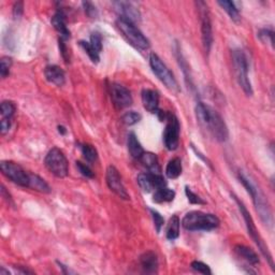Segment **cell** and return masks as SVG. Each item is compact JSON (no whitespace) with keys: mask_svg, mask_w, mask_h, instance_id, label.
Instances as JSON below:
<instances>
[{"mask_svg":"<svg viewBox=\"0 0 275 275\" xmlns=\"http://www.w3.org/2000/svg\"><path fill=\"white\" fill-rule=\"evenodd\" d=\"M0 170H1V172L5 178L15 183V184L22 187L29 188L30 173L26 172L20 164H17L13 161L2 160L0 162Z\"/></svg>","mask_w":275,"mask_h":275,"instance_id":"30bf717a","label":"cell"},{"mask_svg":"<svg viewBox=\"0 0 275 275\" xmlns=\"http://www.w3.org/2000/svg\"><path fill=\"white\" fill-rule=\"evenodd\" d=\"M83 7H84V10H85V13H86L89 17H96L97 16V10H96V7L95 5L89 2V1H86V2H83Z\"/></svg>","mask_w":275,"mask_h":275,"instance_id":"f35d334b","label":"cell"},{"mask_svg":"<svg viewBox=\"0 0 275 275\" xmlns=\"http://www.w3.org/2000/svg\"><path fill=\"white\" fill-rule=\"evenodd\" d=\"M59 50H60V52H62V55H63L64 59L66 60V63H68L69 59H70L69 52H68V48H67V46L65 44L64 39H62V38L59 39Z\"/></svg>","mask_w":275,"mask_h":275,"instance_id":"60d3db41","label":"cell"},{"mask_svg":"<svg viewBox=\"0 0 275 275\" xmlns=\"http://www.w3.org/2000/svg\"><path fill=\"white\" fill-rule=\"evenodd\" d=\"M140 161L143 163V166L152 173H160V167L158 163V158L155 154L150 152H144L143 155L140 157Z\"/></svg>","mask_w":275,"mask_h":275,"instance_id":"7402d4cb","label":"cell"},{"mask_svg":"<svg viewBox=\"0 0 275 275\" xmlns=\"http://www.w3.org/2000/svg\"><path fill=\"white\" fill-rule=\"evenodd\" d=\"M150 66L153 72H154V75L159 79L160 82L164 85V86L174 94L180 93L179 83L174 78L173 73L170 71L166 64L162 62L157 54L155 53L150 54Z\"/></svg>","mask_w":275,"mask_h":275,"instance_id":"277c9868","label":"cell"},{"mask_svg":"<svg viewBox=\"0 0 275 275\" xmlns=\"http://www.w3.org/2000/svg\"><path fill=\"white\" fill-rule=\"evenodd\" d=\"M239 179L243 186L246 188L247 193L253 197L256 210H257L261 221L266 225H272V212L270 209V205H269L268 201L265 197V195L262 194L260 189L257 188V186L254 184L253 181L250 180L246 174L241 172V171L239 173Z\"/></svg>","mask_w":275,"mask_h":275,"instance_id":"7a4b0ae2","label":"cell"},{"mask_svg":"<svg viewBox=\"0 0 275 275\" xmlns=\"http://www.w3.org/2000/svg\"><path fill=\"white\" fill-rule=\"evenodd\" d=\"M185 193H186V196L188 198V201L191 203H193V204H204L205 203L204 201L202 200V198H200L198 195H196L195 193H193L188 187L185 188Z\"/></svg>","mask_w":275,"mask_h":275,"instance_id":"8d00e7d4","label":"cell"},{"mask_svg":"<svg viewBox=\"0 0 275 275\" xmlns=\"http://www.w3.org/2000/svg\"><path fill=\"white\" fill-rule=\"evenodd\" d=\"M218 4L227 12V14L235 23H239L241 21L240 17V9L236 7V3L234 1H228V0H224V1H218Z\"/></svg>","mask_w":275,"mask_h":275,"instance_id":"cb8c5ba5","label":"cell"},{"mask_svg":"<svg viewBox=\"0 0 275 275\" xmlns=\"http://www.w3.org/2000/svg\"><path fill=\"white\" fill-rule=\"evenodd\" d=\"M44 164L46 169L50 171L52 174H54L56 178L63 179L68 175L69 171V163L67 160V157L57 148H53L52 150L48 151V153L45 156Z\"/></svg>","mask_w":275,"mask_h":275,"instance_id":"ba28073f","label":"cell"},{"mask_svg":"<svg viewBox=\"0 0 275 275\" xmlns=\"http://www.w3.org/2000/svg\"><path fill=\"white\" fill-rule=\"evenodd\" d=\"M166 121V129L163 132L164 146L169 151H175L180 144V121L172 113L167 114Z\"/></svg>","mask_w":275,"mask_h":275,"instance_id":"8fae6325","label":"cell"},{"mask_svg":"<svg viewBox=\"0 0 275 275\" xmlns=\"http://www.w3.org/2000/svg\"><path fill=\"white\" fill-rule=\"evenodd\" d=\"M127 146H128V152L131 155L132 158L134 159H140V157L143 155L144 150L142 148L141 143L138 140L136 133L130 132L128 134V139H127Z\"/></svg>","mask_w":275,"mask_h":275,"instance_id":"ffe728a7","label":"cell"},{"mask_svg":"<svg viewBox=\"0 0 275 275\" xmlns=\"http://www.w3.org/2000/svg\"><path fill=\"white\" fill-rule=\"evenodd\" d=\"M44 76L48 82L56 85V86L60 87L66 83L65 71L60 68L59 66L56 65L46 66L44 69Z\"/></svg>","mask_w":275,"mask_h":275,"instance_id":"e0dca14e","label":"cell"},{"mask_svg":"<svg viewBox=\"0 0 275 275\" xmlns=\"http://www.w3.org/2000/svg\"><path fill=\"white\" fill-rule=\"evenodd\" d=\"M151 214H152V216H153V219H154L155 228H156L158 234H159L160 230H161V227H162L163 224H164V219L160 215V214L158 213L157 211H155V210H151Z\"/></svg>","mask_w":275,"mask_h":275,"instance_id":"d590c367","label":"cell"},{"mask_svg":"<svg viewBox=\"0 0 275 275\" xmlns=\"http://www.w3.org/2000/svg\"><path fill=\"white\" fill-rule=\"evenodd\" d=\"M80 45L82 46L83 50L86 52V54L89 56L90 60L93 62L94 64H98L100 60V53H98L95 48L91 46V44L87 41H81L80 42Z\"/></svg>","mask_w":275,"mask_h":275,"instance_id":"f1b7e54d","label":"cell"},{"mask_svg":"<svg viewBox=\"0 0 275 275\" xmlns=\"http://www.w3.org/2000/svg\"><path fill=\"white\" fill-rule=\"evenodd\" d=\"M196 116H197L200 126L209 132L216 141H227L229 138L228 127L216 110L203 102H198L196 107Z\"/></svg>","mask_w":275,"mask_h":275,"instance_id":"6da1fadb","label":"cell"},{"mask_svg":"<svg viewBox=\"0 0 275 275\" xmlns=\"http://www.w3.org/2000/svg\"><path fill=\"white\" fill-rule=\"evenodd\" d=\"M234 198H235V200H236V202L237 203V205H239V209H240L242 216H243V218H244V222H245V225H246V228H247V231H248V235L250 236V237H252L253 241H254L256 244H257V246H258L259 250L261 252V254L265 256L266 259H268L269 264H270V266L274 269V264H273L272 256H271L270 252H269L268 247L266 246L265 242L262 241L261 236H260V235H259V232H258L257 228H256V225H255V223H254V221H253V217L250 216V214H249V212L247 211V209L245 207V205H244L239 199H237V197H236V196H234Z\"/></svg>","mask_w":275,"mask_h":275,"instance_id":"52a82bcc","label":"cell"},{"mask_svg":"<svg viewBox=\"0 0 275 275\" xmlns=\"http://www.w3.org/2000/svg\"><path fill=\"white\" fill-rule=\"evenodd\" d=\"M110 95L113 105L118 109H126L132 105V96L129 89L118 83L110 85Z\"/></svg>","mask_w":275,"mask_h":275,"instance_id":"4fadbf2b","label":"cell"},{"mask_svg":"<svg viewBox=\"0 0 275 275\" xmlns=\"http://www.w3.org/2000/svg\"><path fill=\"white\" fill-rule=\"evenodd\" d=\"M258 37H259L261 41H264V42H270V44L273 46V43H274V40H273L274 34H273L272 30L262 29V30H260V32H259Z\"/></svg>","mask_w":275,"mask_h":275,"instance_id":"74e56055","label":"cell"},{"mask_svg":"<svg viewBox=\"0 0 275 275\" xmlns=\"http://www.w3.org/2000/svg\"><path fill=\"white\" fill-rule=\"evenodd\" d=\"M0 111H1L2 118L13 119V116L16 112V106L12 101H2L1 106H0Z\"/></svg>","mask_w":275,"mask_h":275,"instance_id":"f546056e","label":"cell"},{"mask_svg":"<svg viewBox=\"0 0 275 275\" xmlns=\"http://www.w3.org/2000/svg\"><path fill=\"white\" fill-rule=\"evenodd\" d=\"M58 131L62 133V134H65L66 132H67V130H66V128L65 127H63V126H58Z\"/></svg>","mask_w":275,"mask_h":275,"instance_id":"7bdbcfd3","label":"cell"},{"mask_svg":"<svg viewBox=\"0 0 275 275\" xmlns=\"http://www.w3.org/2000/svg\"><path fill=\"white\" fill-rule=\"evenodd\" d=\"M166 174L169 179H178L182 174V161L179 157H174L171 159L166 168Z\"/></svg>","mask_w":275,"mask_h":275,"instance_id":"d4e9b609","label":"cell"},{"mask_svg":"<svg viewBox=\"0 0 275 275\" xmlns=\"http://www.w3.org/2000/svg\"><path fill=\"white\" fill-rule=\"evenodd\" d=\"M140 264L145 273L154 274L158 271V258L154 252H146L140 257Z\"/></svg>","mask_w":275,"mask_h":275,"instance_id":"d6986e66","label":"cell"},{"mask_svg":"<svg viewBox=\"0 0 275 275\" xmlns=\"http://www.w3.org/2000/svg\"><path fill=\"white\" fill-rule=\"evenodd\" d=\"M192 268L194 269L195 271H197L201 274H204V275H211L212 274L210 267L205 265V264H203L202 261H198V260L193 261L192 262Z\"/></svg>","mask_w":275,"mask_h":275,"instance_id":"d6a6232c","label":"cell"},{"mask_svg":"<svg viewBox=\"0 0 275 275\" xmlns=\"http://www.w3.org/2000/svg\"><path fill=\"white\" fill-rule=\"evenodd\" d=\"M219 224L221 221L216 215L200 211L189 212L182 219V226L189 231H210L216 229Z\"/></svg>","mask_w":275,"mask_h":275,"instance_id":"3957f363","label":"cell"},{"mask_svg":"<svg viewBox=\"0 0 275 275\" xmlns=\"http://www.w3.org/2000/svg\"><path fill=\"white\" fill-rule=\"evenodd\" d=\"M80 148H81V151H82V154H83L84 158L88 162H94V161L97 160L98 153H97V150L94 148L93 145L82 144Z\"/></svg>","mask_w":275,"mask_h":275,"instance_id":"83f0119b","label":"cell"},{"mask_svg":"<svg viewBox=\"0 0 275 275\" xmlns=\"http://www.w3.org/2000/svg\"><path fill=\"white\" fill-rule=\"evenodd\" d=\"M114 5L116 8V11H118L120 15L119 18H123V20L131 22L133 24L141 21V13H140L138 7L133 2L118 1L114 2Z\"/></svg>","mask_w":275,"mask_h":275,"instance_id":"9a60e30c","label":"cell"},{"mask_svg":"<svg viewBox=\"0 0 275 275\" xmlns=\"http://www.w3.org/2000/svg\"><path fill=\"white\" fill-rule=\"evenodd\" d=\"M12 66V58L9 56H3L0 59V75L2 79H5L10 73V69Z\"/></svg>","mask_w":275,"mask_h":275,"instance_id":"1f68e13d","label":"cell"},{"mask_svg":"<svg viewBox=\"0 0 275 275\" xmlns=\"http://www.w3.org/2000/svg\"><path fill=\"white\" fill-rule=\"evenodd\" d=\"M142 116L140 113H137L134 111H129V112H126L123 116H121V121L127 126H132V125H136L137 123H139L140 120H141Z\"/></svg>","mask_w":275,"mask_h":275,"instance_id":"4dcf8cb0","label":"cell"},{"mask_svg":"<svg viewBox=\"0 0 275 275\" xmlns=\"http://www.w3.org/2000/svg\"><path fill=\"white\" fill-rule=\"evenodd\" d=\"M116 25H118V29L120 30V33L123 34L126 40L129 42L132 46L139 48V50L141 51H145L150 48L151 43L149 39L141 33V30L137 28V26L134 25L133 23L123 20V18H118V22H116Z\"/></svg>","mask_w":275,"mask_h":275,"instance_id":"8992f818","label":"cell"},{"mask_svg":"<svg viewBox=\"0 0 275 275\" xmlns=\"http://www.w3.org/2000/svg\"><path fill=\"white\" fill-rule=\"evenodd\" d=\"M24 12V3L22 1L16 2L13 7V15L15 18L21 17Z\"/></svg>","mask_w":275,"mask_h":275,"instance_id":"b9f144b4","label":"cell"},{"mask_svg":"<svg viewBox=\"0 0 275 275\" xmlns=\"http://www.w3.org/2000/svg\"><path fill=\"white\" fill-rule=\"evenodd\" d=\"M29 188L34 189V191L48 194L51 193V187L48 186L47 183L41 179L39 175L30 173V182H29Z\"/></svg>","mask_w":275,"mask_h":275,"instance_id":"484cf974","label":"cell"},{"mask_svg":"<svg viewBox=\"0 0 275 275\" xmlns=\"http://www.w3.org/2000/svg\"><path fill=\"white\" fill-rule=\"evenodd\" d=\"M89 43L91 44V46H93L98 53H101V51H102V37H101L100 34L94 33L93 35H91Z\"/></svg>","mask_w":275,"mask_h":275,"instance_id":"836d02e7","label":"cell"},{"mask_svg":"<svg viewBox=\"0 0 275 275\" xmlns=\"http://www.w3.org/2000/svg\"><path fill=\"white\" fill-rule=\"evenodd\" d=\"M154 202L156 203H164V202H171L175 198V192L172 189H169L166 187H161L159 189H156L154 194Z\"/></svg>","mask_w":275,"mask_h":275,"instance_id":"603a6c76","label":"cell"},{"mask_svg":"<svg viewBox=\"0 0 275 275\" xmlns=\"http://www.w3.org/2000/svg\"><path fill=\"white\" fill-rule=\"evenodd\" d=\"M232 62L235 66L236 81L240 87L247 96H252L253 87L248 78V63L246 55L241 50H235L232 52Z\"/></svg>","mask_w":275,"mask_h":275,"instance_id":"5b68a950","label":"cell"},{"mask_svg":"<svg viewBox=\"0 0 275 275\" xmlns=\"http://www.w3.org/2000/svg\"><path fill=\"white\" fill-rule=\"evenodd\" d=\"M137 181L140 188L145 193H151L152 191L167 186V182L160 173H140Z\"/></svg>","mask_w":275,"mask_h":275,"instance_id":"5bb4252c","label":"cell"},{"mask_svg":"<svg viewBox=\"0 0 275 275\" xmlns=\"http://www.w3.org/2000/svg\"><path fill=\"white\" fill-rule=\"evenodd\" d=\"M107 184L109 188L116 195L118 196L120 199L129 200L130 196L126 191V188L121 182V178L119 175L118 170L114 166H109L107 169Z\"/></svg>","mask_w":275,"mask_h":275,"instance_id":"7c38bea8","label":"cell"},{"mask_svg":"<svg viewBox=\"0 0 275 275\" xmlns=\"http://www.w3.org/2000/svg\"><path fill=\"white\" fill-rule=\"evenodd\" d=\"M143 107L150 113H157L159 111V94L154 89H143L142 94Z\"/></svg>","mask_w":275,"mask_h":275,"instance_id":"2e32d148","label":"cell"},{"mask_svg":"<svg viewBox=\"0 0 275 275\" xmlns=\"http://www.w3.org/2000/svg\"><path fill=\"white\" fill-rule=\"evenodd\" d=\"M52 25L60 34V38L66 40L70 38V30L67 27V18L63 11H57L52 17Z\"/></svg>","mask_w":275,"mask_h":275,"instance_id":"ac0fdd59","label":"cell"},{"mask_svg":"<svg viewBox=\"0 0 275 275\" xmlns=\"http://www.w3.org/2000/svg\"><path fill=\"white\" fill-rule=\"evenodd\" d=\"M12 121H13L12 118H1V123H0V131H1L2 134H5L10 130V128L12 126Z\"/></svg>","mask_w":275,"mask_h":275,"instance_id":"ab89813d","label":"cell"},{"mask_svg":"<svg viewBox=\"0 0 275 275\" xmlns=\"http://www.w3.org/2000/svg\"><path fill=\"white\" fill-rule=\"evenodd\" d=\"M196 5H197V9L199 11L201 22V38H202V44L204 47V51L206 53H210L213 45V28L210 11L209 8H207V4L204 1L196 2Z\"/></svg>","mask_w":275,"mask_h":275,"instance_id":"9c48e42d","label":"cell"},{"mask_svg":"<svg viewBox=\"0 0 275 275\" xmlns=\"http://www.w3.org/2000/svg\"><path fill=\"white\" fill-rule=\"evenodd\" d=\"M235 252L236 253L237 256H240L241 258H243L245 261H247L249 265L256 266L259 264V257L258 255L256 254L254 249L250 247H247L245 245H236L235 247Z\"/></svg>","mask_w":275,"mask_h":275,"instance_id":"44dd1931","label":"cell"},{"mask_svg":"<svg viewBox=\"0 0 275 275\" xmlns=\"http://www.w3.org/2000/svg\"><path fill=\"white\" fill-rule=\"evenodd\" d=\"M77 168L80 171V173L84 175L87 179H94V172L86 163H83L82 161H77Z\"/></svg>","mask_w":275,"mask_h":275,"instance_id":"e575fe53","label":"cell"},{"mask_svg":"<svg viewBox=\"0 0 275 275\" xmlns=\"http://www.w3.org/2000/svg\"><path fill=\"white\" fill-rule=\"evenodd\" d=\"M180 226H181V222L179 216L173 215L169 219V223L167 226V237L169 240H175L178 239L180 236Z\"/></svg>","mask_w":275,"mask_h":275,"instance_id":"4316f807","label":"cell"}]
</instances>
